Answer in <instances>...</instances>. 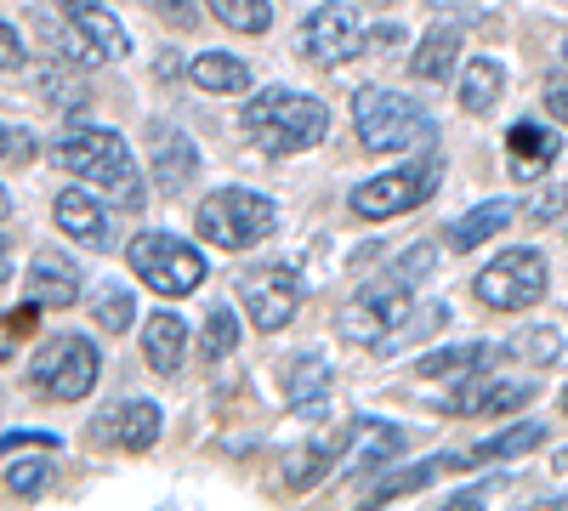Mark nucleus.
<instances>
[{
	"label": "nucleus",
	"instance_id": "f257e3e1",
	"mask_svg": "<svg viewBox=\"0 0 568 511\" xmlns=\"http://www.w3.org/2000/svg\"><path fill=\"white\" fill-rule=\"evenodd\" d=\"M58 165L91 188H103L120 211H136L142 205V176H136V160L125 149V136L109 131V125H69L58 136Z\"/></svg>",
	"mask_w": 568,
	"mask_h": 511
},
{
	"label": "nucleus",
	"instance_id": "f03ea898",
	"mask_svg": "<svg viewBox=\"0 0 568 511\" xmlns=\"http://www.w3.org/2000/svg\"><path fill=\"white\" fill-rule=\"evenodd\" d=\"M245 136L262 149V154H302V149H318L324 131H329V109L307 91H291V85H267L245 103L240 114Z\"/></svg>",
	"mask_w": 568,
	"mask_h": 511
},
{
	"label": "nucleus",
	"instance_id": "7ed1b4c3",
	"mask_svg": "<svg viewBox=\"0 0 568 511\" xmlns=\"http://www.w3.org/2000/svg\"><path fill=\"white\" fill-rule=\"evenodd\" d=\"M353 131H358V149H369V154H415V149L438 143L433 109H420L415 98L387 91V85L353 91Z\"/></svg>",
	"mask_w": 568,
	"mask_h": 511
},
{
	"label": "nucleus",
	"instance_id": "20e7f679",
	"mask_svg": "<svg viewBox=\"0 0 568 511\" xmlns=\"http://www.w3.org/2000/svg\"><path fill=\"white\" fill-rule=\"evenodd\" d=\"M125 267L149 285L154 296H194L205 278H211V267H205V256L187 245V239H176V234H136L131 239V251H125Z\"/></svg>",
	"mask_w": 568,
	"mask_h": 511
},
{
	"label": "nucleus",
	"instance_id": "39448f33",
	"mask_svg": "<svg viewBox=\"0 0 568 511\" xmlns=\"http://www.w3.org/2000/svg\"><path fill=\"white\" fill-rule=\"evenodd\" d=\"M194 222H200L205 245H216V251H251V245H262L278 227V205L251 194V188H216V194H205Z\"/></svg>",
	"mask_w": 568,
	"mask_h": 511
},
{
	"label": "nucleus",
	"instance_id": "423d86ee",
	"mask_svg": "<svg viewBox=\"0 0 568 511\" xmlns=\"http://www.w3.org/2000/svg\"><path fill=\"white\" fill-rule=\"evenodd\" d=\"M98 369H103V358H98V347H91V336L63 330V336H52V341L34 352L29 381H34V392H45V398L74 403V398H85L91 387H98Z\"/></svg>",
	"mask_w": 568,
	"mask_h": 511
},
{
	"label": "nucleus",
	"instance_id": "0eeeda50",
	"mask_svg": "<svg viewBox=\"0 0 568 511\" xmlns=\"http://www.w3.org/2000/svg\"><path fill=\"white\" fill-rule=\"evenodd\" d=\"M409 285H398L393 273H382V285H364L347 307H342V318H336V330L347 336V341H364V347H387L404 324H409Z\"/></svg>",
	"mask_w": 568,
	"mask_h": 511
},
{
	"label": "nucleus",
	"instance_id": "6e6552de",
	"mask_svg": "<svg viewBox=\"0 0 568 511\" xmlns=\"http://www.w3.org/2000/svg\"><path fill=\"white\" fill-rule=\"evenodd\" d=\"M438 194V160H415L404 171H387V176H369L347 194L353 216L364 222H387V216H404V211H420L426 200Z\"/></svg>",
	"mask_w": 568,
	"mask_h": 511
},
{
	"label": "nucleus",
	"instance_id": "1a4fd4ad",
	"mask_svg": "<svg viewBox=\"0 0 568 511\" xmlns=\"http://www.w3.org/2000/svg\"><path fill=\"white\" fill-rule=\"evenodd\" d=\"M546 256L535 245H517V251H500L484 273H478V302L495 307V313H524L546 296Z\"/></svg>",
	"mask_w": 568,
	"mask_h": 511
},
{
	"label": "nucleus",
	"instance_id": "9d476101",
	"mask_svg": "<svg viewBox=\"0 0 568 511\" xmlns=\"http://www.w3.org/2000/svg\"><path fill=\"white\" fill-rule=\"evenodd\" d=\"M240 302H245V313H251V324L256 330H284V324L296 318V307H302V278L291 273V267H251V273H240Z\"/></svg>",
	"mask_w": 568,
	"mask_h": 511
},
{
	"label": "nucleus",
	"instance_id": "9b49d317",
	"mask_svg": "<svg viewBox=\"0 0 568 511\" xmlns=\"http://www.w3.org/2000/svg\"><path fill=\"white\" fill-rule=\"evenodd\" d=\"M302 52L313 63H347L364 52V29H358V12L342 7V0H324V7L307 12L302 23Z\"/></svg>",
	"mask_w": 568,
	"mask_h": 511
},
{
	"label": "nucleus",
	"instance_id": "f8f14e48",
	"mask_svg": "<svg viewBox=\"0 0 568 511\" xmlns=\"http://www.w3.org/2000/svg\"><path fill=\"white\" fill-rule=\"evenodd\" d=\"M58 7H63V18L74 23V34L80 40H91V52H98V58H125L131 52V34H125V23L103 7V0H58Z\"/></svg>",
	"mask_w": 568,
	"mask_h": 511
},
{
	"label": "nucleus",
	"instance_id": "ddd939ff",
	"mask_svg": "<svg viewBox=\"0 0 568 511\" xmlns=\"http://www.w3.org/2000/svg\"><path fill=\"white\" fill-rule=\"evenodd\" d=\"M535 381H484L471 376L460 392H449V415H511V409H529L535 403Z\"/></svg>",
	"mask_w": 568,
	"mask_h": 511
},
{
	"label": "nucleus",
	"instance_id": "4468645a",
	"mask_svg": "<svg viewBox=\"0 0 568 511\" xmlns=\"http://www.w3.org/2000/svg\"><path fill=\"white\" fill-rule=\"evenodd\" d=\"M347 432H353V449L342 443V478H353L364 467H382V460H393L404 449V432L387 421H364L358 415V421H347Z\"/></svg>",
	"mask_w": 568,
	"mask_h": 511
},
{
	"label": "nucleus",
	"instance_id": "2eb2a0df",
	"mask_svg": "<svg viewBox=\"0 0 568 511\" xmlns=\"http://www.w3.org/2000/svg\"><path fill=\"white\" fill-rule=\"evenodd\" d=\"M194 171H200V149L187 143V131L154 125V176H160V188L165 194H182L187 182H194Z\"/></svg>",
	"mask_w": 568,
	"mask_h": 511
},
{
	"label": "nucleus",
	"instance_id": "dca6fc26",
	"mask_svg": "<svg viewBox=\"0 0 568 511\" xmlns=\"http://www.w3.org/2000/svg\"><path fill=\"white\" fill-rule=\"evenodd\" d=\"M182 352H187V318L154 313L149 324H142V358H149L154 376H176V369H182Z\"/></svg>",
	"mask_w": 568,
	"mask_h": 511
},
{
	"label": "nucleus",
	"instance_id": "f3484780",
	"mask_svg": "<svg viewBox=\"0 0 568 511\" xmlns=\"http://www.w3.org/2000/svg\"><path fill=\"white\" fill-rule=\"evenodd\" d=\"M52 216H58L63 234L80 239L85 251H109V216H103V205H91L80 188H63L58 205H52Z\"/></svg>",
	"mask_w": 568,
	"mask_h": 511
},
{
	"label": "nucleus",
	"instance_id": "a211bd4d",
	"mask_svg": "<svg viewBox=\"0 0 568 511\" xmlns=\"http://www.w3.org/2000/svg\"><path fill=\"white\" fill-rule=\"evenodd\" d=\"M506 154H511V176H535V171H546V165L562 154V143H557L546 125L517 120V125L506 131Z\"/></svg>",
	"mask_w": 568,
	"mask_h": 511
},
{
	"label": "nucleus",
	"instance_id": "6ab92c4d",
	"mask_svg": "<svg viewBox=\"0 0 568 511\" xmlns=\"http://www.w3.org/2000/svg\"><path fill=\"white\" fill-rule=\"evenodd\" d=\"M160 432H165V415H160V403H149V398H131L125 409H114V421H109V438H114L120 449H131V454L154 449Z\"/></svg>",
	"mask_w": 568,
	"mask_h": 511
},
{
	"label": "nucleus",
	"instance_id": "aec40b11",
	"mask_svg": "<svg viewBox=\"0 0 568 511\" xmlns=\"http://www.w3.org/2000/svg\"><path fill=\"white\" fill-rule=\"evenodd\" d=\"M540 443H546V427H540V421H517V427H506L500 438L478 443L471 454H444V467H489V460H517V454H529V449H540Z\"/></svg>",
	"mask_w": 568,
	"mask_h": 511
},
{
	"label": "nucleus",
	"instance_id": "412c9836",
	"mask_svg": "<svg viewBox=\"0 0 568 511\" xmlns=\"http://www.w3.org/2000/svg\"><path fill=\"white\" fill-rule=\"evenodd\" d=\"M455 58H460V29H455V23H438V29H426V34H420L415 58H409V74L438 85V80L455 74Z\"/></svg>",
	"mask_w": 568,
	"mask_h": 511
},
{
	"label": "nucleus",
	"instance_id": "4be33fe9",
	"mask_svg": "<svg viewBox=\"0 0 568 511\" xmlns=\"http://www.w3.org/2000/svg\"><path fill=\"white\" fill-rule=\"evenodd\" d=\"M187 80L211 98H233V91H251V63H240L233 52H200L187 63Z\"/></svg>",
	"mask_w": 568,
	"mask_h": 511
},
{
	"label": "nucleus",
	"instance_id": "5701e85b",
	"mask_svg": "<svg viewBox=\"0 0 568 511\" xmlns=\"http://www.w3.org/2000/svg\"><path fill=\"white\" fill-rule=\"evenodd\" d=\"M517 216V205L511 200H489V205H478V211H466L455 227H449V251H478L484 239H495L500 227Z\"/></svg>",
	"mask_w": 568,
	"mask_h": 511
},
{
	"label": "nucleus",
	"instance_id": "b1692460",
	"mask_svg": "<svg viewBox=\"0 0 568 511\" xmlns=\"http://www.w3.org/2000/svg\"><path fill=\"white\" fill-rule=\"evenodd\" d=\"M29 285H34V302H40V307H74V302H80V273L63 267L58 256H34Z\"/></svg>",
	"mask_w": 568,
	"mask_h": 511
},
{
	"label": "nucleus",
	"instance_id": "393cba45",
	"mask_svg": "<svg viewBox=\"0 0 568 511\" xmlns=\"http://www.w3.org/2000/svg\"><path fill=\"white\" fill-rule=\"evenodd\" d=\"M500 85H506V69L495 58H471L460 69V109L466 114H489L500 103Z\"/></svg>",
	"mask_w": 568,
	"mask_h": 511
},
{
	"label": "nucleus",
	"instance_id": "a878e982",
	"mask_svg": "<svg viewBox=\"0 0 568 511\" xmlns=\"http://www.w3.org/2000/svg\"><path fill=\"white\" fill-rule=\"evenodd\" d=\"M489 364V347L484 341H466V347H444V352H426L415 364L420 381H455V376H478V369Z\"/></svg>",
	"mask_w": 568,
	"mask_h": 511
},
{
	"label": "nucleus",
	"instance_id": "bb28decb",
	"mask_svg": "<svg viewBox=\"0 0 568 511\" xmlns=\"http://www.w3.org/2000/svg\"><path fill=\"white\" fill-rule=\"evenodd\" d=\"M506 358H517L524 369H546L557 352H562V330L557 324H529V330H517V336H506V347H500Z\"/></svg>",
	"mask_w": 568,
	"mask_h": 511
},
{
	"label": "nucleus",
	"instance_id": "cd10ccee",
	"mask_svg": "<svg viewBox=\"0 0 568 511\" xmlns=\"http://www.w3.org/2000/svg\"><path fill=\"white\" fill-rule=\"evenodd\" d=\"M205 7L233 34H267L273 29V0H205Z\"/></svg>",
	"mask_w": 568,
	"mask_h": 511
},
{
	"label": "nucleus",
	"instance_id": "c85d7f7f",
	"mask_svg": "<svg viewBox=\"0 0 568 511\" xmlns=\"http://www.w3.org/2000/svg\"><path fill=\"white\" fill-rule=\"evenodd\" d=\"M342 443H347V427H342V438H324V443H313L291 472H284V483L291 489H313L324 472H342Z\"/></svg>",
	"mask_w": 568,
	"mask_h": 511
},
{
	"label": "nucleus",
	"instance_id": "c756f323",
	"mask_svg": "<svg viewBox=\"0 0 568 511\" xmlns=\"http://www.w3.org/2000/svg\"><path fill=\"white\" fill-rule=\"evenodd\" d=\"M438 467L444 460H415V467H398V472H387L382 483H375V505H393V500H404V494H420V489H433V478H438Z\"/></svg>",
	"mask_w": 568,
	"mask_h": 511
},
{
	"label": "nucleus",
	"instance_id": "7c9ffc66",
	"mask_svg": "<svg viewBox=\"0 0 568 511\" xmlns=\"http://www.w3.org/2000/svg\"><path fill=\"white\" fill-rule=\"evenodd\" d=\"M324 387H329V369L318 352L284 364V392H291V403H313V398H324Z\"/></svg>",
	"mask_w": 568,
	"mask_h": 511
},
{
	"label": "nucleus",
	"instance_id": "2f4dec72",
	"mask_svg": "<svg viewBox=\"0 0 568 511\" xmlns=\"http://www.w3.org/2000/svg\"><path fill=\"white\" fill-rule=\"evenodd\" d=\"M233 347H240V318H233V307H211L205 313V330H200V358L205 364H222Z\"/></svg>",
	"mask_w": 568,
	"mask_h": 511
},
{
	"label": "nucleus",
	"instance_id": "473e14b6",
	"mask_svg": "<svg viewBox=\"0 0 568 511\" xmlns=\"http://www.w3.org/2000/svg\"><path fill=\"white\" fill-rule=\"evenodd\" d=\"M23 80L40 91V98L45 103H52V109H74V103H85V91L63 74V69H45V63H34V69H23Z\"/></svg>",
	"mask_w": 568,
	"mask_h": 511
},
{
	"label": "nucleus",
	"instance_id": "72a5a7b5",
	"mask_svg": "<svg viewBox=\"0 0 568 511\" xmlns=\"http://www.w3.org/2000/svg\"><path fill=\"white\" fill-rule=\"evenodd\" d=\"M387 273L398 278V285H409V290H420V285H426V278H433V273H438V245H433V239H426V245H409V251H404V256H398V262H393Z\"/></svg>",
	"mask_w": 568,
	"mask_h": 511
},
{
	"label": "nucleus",
	"instance_id": "f704fd0d",
	"mask_svg": "<svg viewBox=\"0 0 568 511\" xmlns=\"http://www.w3.org/2000/svg\"><path fill=\"white\" fill-rule=\"evenodd\" d=\"M91 313H98V324L103 330H131V318H136V302H131V290L125 285H103L98 290V302H91Z\"/></svg>",
	"mask_w": 568,
	"mask_h": 511
},
{
	"label": "nucleus",
	"instance_id": "c9c22d12",
	"mask_svg": "<svg viewBox=\"0 0 568 511\" xmlns=\"http://www.w3.org/2000/svg\"><path fill=\"white\" fill-rule=\"evenodd\" d=\"M45 478H52V460H12L7 467V489L23 494V500H34L45 489Z\"/></svg>",
	"mask_w": 568,
	"mask_h": 511
},
{
	"label": "nucleus",
	"instance_id": "e433bc0d",
	"mask_svg": "<svg viewBox=\"0 0 568 511\" xmlns=\"http://www.w3.org/2000/svg\"><path fill=\"white\" fill-rule=\"evenodd\" d=\"M149 7H154V18H165L171 29H194V23H200L194 0H149Z\"/></svg>",
	"mask_w": 568,
	"mask_h": 511
},
{
	"label": "nucleus",
	"instance_id": "4c0bfd02",
	"mask_svg": "<svg viewBox=\"0 0 568 511\" xmlns=\"http://www.w3.org/2000/svg\"><path fill=\"white\" fill-rule=\"evenodd\" d=\"M562 211H568V188H546L540 200H529L524 216H529V222H551V216H562Z\"/></svg>",
	"mask_w": 568,
	"mask_h": 511
},
{
	"label": "nucleus",
	"instance_id": "58836bf2",
	"mask_svg": "<svg viewBox=\"0 0 568 511\" xmlns=\"http://www.w3.org/2000/svg\"><path fill=\"white\" fill-rule=\"evenodd\" d=\"M0 63H7V74L23 69V34H18V23H0Z\"/></svg>",
	"mask_w": 568,
	"mask_h": 511
},
{
	"label": "nucleus",
	"instance_id": "ea45409f",
	"mask_svg": "<svg viewBox=\"0 0 568 511\" xmlns=\"http://www.w3.org/2000/svg\"><path fill=\"white\" fill-rule=\"evenodd\" d=\"M34 160V136L23 131V125H7V165L18 171V165H29Z\"/></svg>",
	"mask_w": 568,
	"mask_h": 511
},
{
	"label": "nucleus",
	"instance_id": "a19ab883",
	"mask_svg": "<svg viewBox=\"0 0 568 511\" xmlns=\"http://www.w3.org/2000/svg\"><path fill=\"white\" fill-rule=\"evenodd\" d=\"M546 114L568 125V74H551L546 80Z\"/></svg>",
	"mask_w": 568,
	"mask_h": 511
},
{
	"label": "nucleus",
	"instance_id": "79ce46f5",
	"mask_svg": "<svg viewBox=\"0 0 568 511\" xmlns=\"http://www.w3.org/2000/svg\"><path fill=\"white\" fill-rule=\"evenodd\" d=\"M34 318H40V302L12 307V313H7V336H29V330H34Z\"/></svg>",
	"mask_w": 568,
	"mask_h": 511
},
{
	"label": "nucleus",
	"instance_id": "37998d69",
	"mask_svg": "<svg viewBox=\"0 0 568 511\" xmlns=\"http://www.w3.org/2000/svg\"><path fill=\"white\" fill-rule=\"evenodd\" d=\"M387 45H404V29L398 23H382V29L364 34V52H387Z\"/></svg>",
	"mask_w": 568,
	"mask_h": 511
},
{
	"label": "nucleus",
	"instance_id": "c03bdc74",
	"mask_svg": "<svg viewBox=\"0 0 568 511\" xmlns=\"http://www.w3.org/2000/svg\"><path fill=\"white\" fill-rule=\"evenodd\" d=\"M7 449L18 454V449H58V438L52 432H7Z\"/></svg>",
	"mask_w": 568,
	"mask_h": 511
},
{
	"label": "nucleus",
	"instance_id": "a18cd8bd",
	"mask_svg": "<svg viewBox=\"0 0 568 511\" xmlns=\"http://www.w3.org/2000/svg\"><path fill=\"white\" fill-rule=\"evenodd\" d=\"M562 415H568V387H562Z\"/></svg>",
	"mask_w": 568,
	"mask_h": 511
},
{
	"label": "nucleus",
	"instance_id": "49530a36",
	"mask_svg": "<svg viewBox=\"0 0 568 511\" xmlns=\"http://www.w3.org/2000/svg\"><path fill=\"white\" fill-rule=\"evenodd\" d=\"M562 58H568V34H562Z\"/></svg>",
	"mask_w": 568,
	"mask_h": 511
},
{
	"label": "nucleus",
	"instance_id": "de8ad7c7",
	"mask_svg": "<svg viewBox=\"0 0 568 511\" xmlns=\"http://www.w3.org/2000/svg\"><path fill=\"white\" fill-rule=\"evenodd\" d=\"M562 505H568V494H562Z\"/></svg>",
	"mask_w": 568,
	"mask_h": 511
}]
</instances>
